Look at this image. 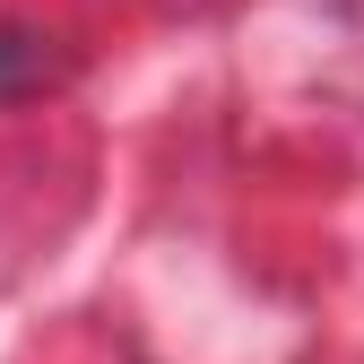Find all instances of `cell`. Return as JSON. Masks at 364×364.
Instances as JSON below:
<instances>
[{
  "label": "cell",
  "instance_id": "cell-1",
  "mask_svg": "<svg viewBox=\"0 0 364 364\" xmlns=\"http://www.w3.org/2000/svg\"><path fill=\"white\" fill-rule=\"evenodd\" d=\"M43 70V53H35V35H18V26H0V96H18V87Z\"/></svg>",
  "mask_w": 364,
  "mask_h": 364
}]
</instances>
